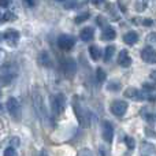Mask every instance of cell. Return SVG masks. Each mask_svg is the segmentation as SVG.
Masks as SVG:
<instances>
[{
	"mask_svg": "<svg viewBox=\"0 0 156 156\" xmlns=\"http://www.w3.org/2000/svg\"><path fill=\"white\" fill-rule=\"evenodd\" d=\"M125 94H126L129 99H133V100H143V99H145V96H144V94L141 93L138 89H136V88H129V89H126Z\"/></svg>",
	"mask_w": 156,
	"mask_h": 156,
	"instance_id": "7c38bea8",
	"label": "cell"
},
{
	"mask_svg": "<svg viewBox=\"0 0 156 156\" xmlns=\"http://www.w3.org/2000/svg\"><path fill=\"white\" fill-rule=\"evenodd\" d=\"M0 94H2V93H0Z\"/></svg>",
	"mask_w": 156,
	"mask_h": 156,
	"instance_id": "836d02e7",
	"label": "cell"
},
{
	"mask_svg": "<svg viewBox=\"0 0 156 156\" xmlns=\"http://www.w3.org/2000/svg\"><path fill=\"white\" fill-rule=\"evenodd\" d=\"M88 18H89V12L80 14V15H77V16H76V23H81V22H85Z\"/></svg>",
	"mask_w": 156,
	"mask_h": 156,
	"instance_id": "ffe728a7",
	"label": "cell"
},
{
	"mask_svg": "<svg viewBox=\"0 0 156 156\" xmlns=\"http://www.w3.org/2000/svg\"><path fill=\"white\" fill-rule=\"evenodd\" d=\"M7 110L14 119H16V121L21 119V105H19V103L16 99L11 97V99L7 100Z\"/></svg>",
	"mask_w": 156,
	"mask_h": 156,
	"instance_id": "277c9868",
	"label": "cell"
},
{
	"mask_svg": "<svg viewBox=\"0 0 156 156\" xmlns=\"http://www.w3.org/2000/svg\"><path fill=\"white\" fill-rule=\"evenodd\" d=\"M125 141H126L127 148H129V149H133V148H134V140H133L130 136H126V137H125Z\"/></svg>",
	"mask_w": 156,
	"mask_h": 156,
	"instance_id": "cb8c5ba5",
	"label": "cell"
},
{
	"mask_svg": "<svg viewBox=\"0 0 156 156\" xmlns=\"http://www.w3.org/2000/svg\"><path fill=\"white\" fill-rule=\"evenodd\" d=\"M16 16L14 15L12 12H10V11H7V12H4V15L2 16V19L3 21H14V19H15Z\"/></svg>",
	"mask_w": 156,
	"mask_h": 156,
	"instance_id": "44dd1931",
	"label": "cell"
},
{
	"mask_svg": "<svg viewBox=\"0 0 156 156\" xmlns=\"http://www.w3.org/2000/svg\"><path fill=\"white\" fill-rule=\"evenodd\" d=\"M33 104H34V108L37 111V114L40 115V118L43 121H47V118H48V115H47V107L44 104L43 97H41V94L38 92L33 93Z\"/></svg>",
	"mask_w": 156,
	"mask_h": 156,
	"instance_id": "7a4b0ae2",
	"label": "cell"
},
{
	"mask_svg": "<svg viewBox=\"0 0 156 156\" xmlns=\"http://www.w3.org/2000/svg\"><path fill=\"white\" fill-rule=\"evenodd\" d=\"M10 5V0H0V7H8Z\"/></svg>",
	"mask_w": 156,
	"mask_h": 156,
	"instance_id": "83f0119b",
	"label": "cell"
},
{
	"mask_svg": "<svg viewBox=\"0 0 156 156\" xmlns=\"http://www.w3.org/2000/svg\"><path fill=\"white\" fill-rule=\"evenodd\" d=\"M123 41L127 44V45H133L138 41V34L136 32H129L123 36Z\"/></svg>",
	"mask_w": 156,
	"mask_h": 156,
	"instance_id": "9a60e30c",
	"label": "cell"
},
{
	"mask_svg": "<svg viewBox=\"0 0 156 156\" xmlns=\"http://www.w3.org/2000/svg\"><path fill=\"white\" fill-rule=\"evenodd\" d=\"M103 138H104L107 143H111L114 138V127L108 121L103 122Z\"/></svg>",
	"mask_w": 156,
	"mask_h": 156,
	"instance_id": "9c48e42d",
	"label": "cell"
},
{
	"mask_svg": "<svg viewBox=\"0 0 156 156\" xmlns=\"http://www.w3.org/2000/svg\"><path fill=\"white\" fill-rule=\"evenodd\" d=\"M74 111H76V115L78 118V122L82 127H89L90 125V116H89V112L82 104H80L78 101L74 103Z\"/></svg>",
	"mask_w": 156,
	"mask_h": 156,
	"instance_id": "6da1fadb",
	"label": "cell"
},
{
	"mask_svg": "<svg viewBox=\"0 0 156 156\" xmlns=\"http://www.w3.org/2000/svg\"><path fill=\"white\" fill-rule=\"evenodd\" d=\"M94 36V30L92 27H83L80 33V37L82 41H90Z\"/></svg>",
	"mask_w": 156,
	"mask_h": 156,
	"instance_id": "5bb4252c",
	"label": "cell"
},
{
	"mask_svg": "<svg viewBox=\"0 0 156 156\" xmlns=\"http://www.w3.org/2000/svg\"><path fill=\"white\" fill-rule=\"evenodd\" d=\"M58 45H59V48L63 49V51H70V49L76 45V38H74L73 36L62 34L58 38Z\"/></svg>",
	"mask_w": 156,
	"mask_h": 156,
	"instance_id": "5b68a950",
	"label": "cell"
},
{
	"mask_svg": "<svg viewBox=\"0 0 156 156\" xmlns=\"http://www.w3.org/2000/svg\"><path fill=\"white\" fill-rule=\"evenodd\" d=\"M40 156H48V155H47V152H45V151H41V154H40Z\"/></svg>",
	"mask_w": 156,
	"mask_h": 156,
	"instance_id": "1f68e13d",
	"label": "cell"
},
{
	"mask_svg": "<svg viewBox=\"0 0 156 156\" xmlns=\"http://www.w3.org/2000/svg\"><path fill=\"white\" fill-rule=\"evenodd\" d=\"M103 2H104V0H90V3H92V4H94V5H99V4H101Z\"/></svg>",
	"mask_w": 156,
	"mask_h": 156,
	"instance_id": "f546056e",
	"label": "cell"
},
{
	"mask_svg": "<svg viewBox=\"0 0 156 156\" xmlns=\"http://www.w3.org/2000/svg\"><path fill=\"white\" fill-rule=\"evenodd\" d=\"M148 3H149V0H136L134 10L137 11V12H143V11H145V8L148 7Z\"/></svg>",
	"mask_w": 156,
	"mask_h": 156,
	"instance_id": "e0dca14e",
	"label": "cell"
},
{
	"mask_svg": "<svg viewBox=\"0 0 156 156\" xmlns=\"http://www.w3.org/2000/svg\"><path fill=\"white\" fill-rule=\"evenodd\" d=\"M141 58H143L144 62L147 63H155L156 62V52L152 47H145V48L141 51Z\"/></svg>",
	"mask_w": 156,
	"mask_h": 156,
	"instance_id": "ba28073f",
	"label": "cell"
},
{
	"mask_svg": "<svg viewBox=\"0 0 156 156\" xmlns=\"http://www.w3.org/2000/svg\"><path fill=\"white\" fill-rule=\"evenodd\" d=\"M152 23H154V22H152L151 19H145V21H144V25H145V26H151Z\"/></svg>",
	"mask_w": 156,
	"mask_h": 156,
	"instance_id": "4dcf8cb0",
	"label": "cell"
},
{
	"mask_svg": "<svg viewBox=\"0 0 156 156\" xmlns=\"http://www.w3.org/2000/svg\"><path fill=\"white\" fill-rule=\"evenodd\" d=\"M108 90H119V89H121V85H119L118 82H111V83H108Z\"/></svg>",
	"mask_w": 156,
	"mask_h": 156,
	"instance_id": "d4e9b609",
	"label": "cell"
},
{
	"mask_svg": "<svg viewBox=\"0 0 156 156\" xmlns=\"http://www.w3.org/2000/svg\"><path fill=\"white\" fill-rule=\"evenodd\" d=\"M80 156H93L92 155V152L89 151V149H86V148H83L82 151H81V154H80Z\"/></svg>",
	"mask_w": 156,
	"mask_h": 156,
	"instance_id": "4316f807",
	"label": "cell"
},
{
	"mask_svg": "<svg viewBox=\"0 0 156 156\" xmlns=\"http://www.w3.org/2000/svg\"><path fill=\"white\" fill-rule=\"evenodd\" d=\"M63 71L67 77H74V74L77 73V63L74 59H65L63 62Z\"/></svg>",
	"mask_w": 156,
	"mask_h": 156,
	"instance_id": "52a82bcc",
	"label": "cell"
},
{
	"mask_svg": "<svg viewBox=\"0 0 156 156\" xmlns=\"http://www.w3.org/2000/svg\"><path fill=\"white\" fill-rule=\"evenodd\" d=\"M118 63L122 66V67H129L132 65V58H130L129 52L127 51H121L119 52V56H118Z\"/></svg>",
	"mask_w": 156,
	"mask_h": 156,
	"instance_id": "8fae6325",
	"label": "cell"
},
{
	"mask_svg": "<svg viewBox=\"0 0 156 156\" xmlns=\"http://www.w3.org/2000/svg\"><path fill=\"white\" fill-rule=\"evenodd\" d=\"M41 62H43L44 66H51V60H49V56L45 54V52L41 55Z\"/></svg>",
	"mask_w": 156,
	"mask_h": 156,
	"instance_id": "603a6c76",
	"label": "cell"
},
{
	"mask_svg": "<svg viewBox=\"0 0 156 156\" xmlns=\"http://www.w3.org/2000/svg\"><path fill=\"white\" fill-rule=\"evenodd\" d=\"M51 105H52V111H54L55 115H59L63 110H65L66 105V99L63 94H56L51 99Z\"/></svg>",
	"mask_w": 156,
	"mask_h": 156,
	"instance_id": "3957f363",
	"label": "cell"
},
{
	"mask_svg": "<svg viewBox=\"0 0 156 156\" xmlns=\"http://www.w3.org/2000/svg\"><path fill=\"white\" fill-rule=\"evenodd\" d=\"M114 52H115V47L114 45H108L104 51V60L105 62H110L111 58L114 56Z\"/></svg>",
	"mask_w": 156,
	"mask_h": 156,
	"instance_id": "ac0fdd59",
	"label": "cell"
},
{
	"mask_svg": "<svg viewBox=\"0 0 156 156\" xmlns=\"http://www.w3.org/2000/svg\"><path fill=\"white\" fill-rule=\"evenodd\" d=\"M96 76H97V81H99V82H104V81H105V78H107V74H105V71L103 70L101 67H99V69H97V73H96Z\"/></svg>",
	"mask_w": 156,
	"mask_h": 156,
	"instance_id": "d6986e66",
	"label": "cell"
},
{
	"mask_svg": "<svg viewBox=\"0 0 156 156\" xmlns=\"http://www.w3.org/2000/svg\"><path fill=\"white\" fill-rule=\"evenodd\" d=\"M23 3H25V5H26V7H34L36 0H23Z\"/></svg>",
	"mask_w": 156,
	"mask_h": 156,
	"instance_id": "484cf974",
	"label": "cell"
},
{
	"mask_svg": "<svg viewBox=\"0 0 156 156\" xmlns=\"http://www.w3.org/2000/svg\"><path fill=\"white\" fill-rule=\"evenodd\" d=\"M89 55L93 60H99L100 56H101V49L97 45H90L89 47Z\"/></svg>",
	"mask_w": 156,
	"mask_h": 156,
	"instance_id": "2e32d148",
	"label": "cell"
},
{
	"mask_svg": "<svg viewBox=\"0 0 156 156\" xmlns=\"http://www.w3.org/2000/svg\"><path fill=\"white\" fill-rule=\"evenodd\" d=\"M65 7L66 8H74V2H73V0H71V2H66Z\"/></svg>",
	"mask_w": 156,
	"mask_h": 156,
	"instance_id": "f1b7e54d",
	"label": "cell"
},
{
	"mask_svg": "<svg viewBox=\"0 0 156 156\" xmlns=\"http://www.w3.org/2000/svg\"><path fill=\"white\" fill-rule=\"evenodd\" d=\"M2 111H3V105L0 104V112H2Z\"/></svg>",
	"mask_w": 156,
	"mask_h": 156,
	"instance_id": "d6a6232c",
	"label": "cell"
},
{
	"mask_svg": "<svg viewBox=\"0 0 156 156\" xmlns=\"http://www.w3.org/2000/svg\"><path fill=\"white\" fill-rule=\"evenodd\" d=\"M127 110V103L126 101H122V100H115V101L111 104V112L116 116H122L125 115Z\"/></svg>",
	"mask_w": 156,
	"mask_h": 156,
	"instance_id": "8992f818",
	"label": "cell"
},
{
	"mask_svg": "<svg viewBox=\"0 0 156 156\" xmlns=\"http://www.w3.org/2000/svg\"><path fill=\"white\" fill-rule=\"evenodd\" d=\"M3 37H4V40L10 45H15L19 40V32H16V30H8V32H5L3 34Z\"/></svg>",
	"mask_w": 156,
	"mask_h": 156,
	"instance_id": "30bf717a",
	"label": "cell"
},
{
	"mask_svg": "<svg viewBox=\"0 0 156 156\" xmlns=\"http://www.w3.org/2000/svg\"><path fill=\"white\" fill-rule=\"evenodd\" d=\"M115 37H116V32L111 26H107L101 33V40H104V41H111Z\"/></svg>",
	"mask_w": 156,
	"mask_h": 156,
	"instance_id": "4fadbf2b",
	"label": "cell"
},
{
	"mask_svg": "<svg viewBox=\"0 0 156 156\" xmlns=\"http://www.w3.org/2000/svg\"><path fill=\"white\" fill-rule=\"evenodd\" d=\"M4 156H18V154H16L15 148H12V147H8V148L4 151Z\"/></svg>",
	"mask_w": 156,
	"mask_h": 156,
	"instance_id": "7402d4cb",
	"label": "cell"
}]
</instances>
